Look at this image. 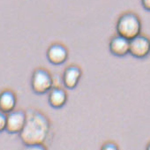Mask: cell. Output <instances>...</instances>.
Returning <instances> with one entry per match:
<instances>
[{
	"mask_svg": "<svg viewBox=\"0 0 150 150\" xmlns=\"http://www.w3.org/2000/svg\"><path fill=\"white\" fill-rule=\"evenodd\" d=\"M50 130L48 117L39 110L31 109L27 111L26 124L20 132V139L24 146L44 143Z\"/></svg>",
	"mask_w": 150,
	"mask_h": 150,
	"instance_id": "obj_1",
	"label": "cell"
},
{
	"mask_svg": "<svg viewBox=\"0 0 150 150\" xmlns=\"http://www.w3.org/2000/svg\"><path fill=\"white\" fill-rule=\"evenodd\" d=\"M116 29L117 35L131 40L132 38L140 34V19L134 13H125L118 18L116 25Z\"/></svg>",
	"mask_w": 150,
	"mask_h": 150,
	"instance_id": "obj_2",
	"label": "cell"
},
{
	"mask_svg": "<svg viewBox=\"0 0 150 150\" xmlns=\"http://www.w3.org/2000/svg\"><path fill=\"white\" fill-rule=\"evenodd\" d=\"M31 88L36 95H45L53 88V78L51 73L45 68H36L31 77Z\"/></svg>",
	"mask_w": 150,
	"mask_h": 150,
	"instance_id": "obj_3",
	"label": "cell"
},
{
	"mask_svg": "<svg viewBox=\"0 0 150 150\" xmlns=\"http://www.w3.org/2000/svg\"><path fill=\"white\" fill-rule=\"evenodd\" d=\"M27 120V112L21 110H13L6 114V131L10 134H20Z\"/></svg>",
	"mask_w": 150,
	"mask_h": 150,
	"instance_id": "obj_4",
	"label": "cell"
},
{
	"mask_svg": "<svg viewBox=\"0 0 150 150\" xmlns=\"http://www.w3.org/2000/svg\"><path fill=\"white\" fill-rule=\"evenodd\" d=\"M129 53L136 58L146 57L150 53V39L140 34L132 38Z\"/></svg>",
	"mask_w": 150,
	"mask_h": 150,
	"instance_id": "obj_5",
	"label": "cell"
},
{
	"mask_svg": "<svg viewBox=\"0 0 150 150\" xmlns=\"http://www.w3.org/2000/svg\"><path fill=\"white\" fill-rule=\"evenodd\" d=\"M48 61L54 65H61L64 64L69 57L68 49L60 42L52 43L46 52Z\"/></svg>",
	"mask_w": 150,
	"mask_h": 150,
	"instance_id": "obj_6",
	"label": "cell"
},
{
	"mask_svg": "<svg viewBox=\"0 0 150 150\" xmlns=\"http://www.w3.org/2000/svg\"><path fill=\"white\" fill-rule=\"evenodd\" d=\"M82 77V70L77 64H70L67 66L63 73V83L68 89H74L76 88Z\"/></svg>",
	"mask_w": 150,
	"mask_h": 150,
	"instance_id": "obj_7",
	"label": "cell"
},
{
	"mask_svg": "<svg viewBox=\"0 0 150 150\" xmlns=\"http://www.w3.org/2000/svg\"><path fill=\"white\" fill-rule=\"evenodd\" d=\"M109 50L115 57H122L129 53L130 40L119 35L113 36L109 43Z\"/></svg>",
	"mask_w": 150,
	"mask_h": 150,
	"instance_id": "obj_8",
	"label": "cell"
},
{
	"mask_svg": "<svg viewBox=\"0 0 150 150\" xmlns=\"http://www.w3.org/2000/svg\"><path fill=\"white\" fill-rule=\"evenodd\" d=\"M68 100L66 91L59 87H53L48 93V103L54 109L63 108Z\"/></svg>",
	"mask_w": 150,
	"mask_h": 150,
	"instance_id": "obj_9",
	"label": "cell"
},
{
	"mask_svg": "<svg viewBox=\"0 0 150 150\" xmlns=\"http://www.w3.org/2000/svg\"><path fill=\"white\" fill-rule=\"evenodd\" d=\"M16 104L17 96L13 91L6 89L0 93V110L7 114L15 110Z\"/></svg>",
	"mask_w": 150,
	"mask_h": 150,
	"instance_id": "obj_10",
	"label": "cell"
},
{
	"mask_svg": "<svg viewBox=\"0 0 150 150\" xmlns=\"http://www.w3.org/2000/svg\"><path fill=\"white\" fill-rule=\"evenodd\" d=\"M6 113L0 110V133L6 131Z\"/></svg>",
	"mask_w": 150,
	"mask_h": 150,
	"instance_id": "obj_11",
	"label": "cell"
},
{
	"mask_svg": "<svg viewBox=\"0 0 150 150\" xmlns=\"http://www.w3.org/2000/svg\"><path fill=\"white\" fill-rule=\"evenodd\" d=\"M24 146L27 149H33V150H44L47 148V146L44 145V143H35V144L27 145Z\"/></svg>",
	"mask_w": 150,
	"mask_h": 150,
	"instance_id": "obj_12",
	"label": "cell"
},
{
	"mask_svg": "<svg viewBox=\"0 0 150 150\" xmlns=\"http://www.w3.org/2000/svg\"><path fill=\"white\" fill-rule=\"evenodd\" d=\"M102 149H106V150H117L118 149L117 145H116L114 142H106L102 146Z\"/></svg>",
	"mask_w": 150,
	"mask_h": 150,
	"instance_id": "obj_13",
	"label": "cell"
},
{
	"mask_svg": "<svg viewBox=\"0 0 150 150\" xmlns=\"http://www.w3.org/2000/svg\"><path fill=\"white\" fill-rule=\"evenodd\" d=\"M141 5L145 10L150 12V0H141Z\"/></svg>",
	"mask_w": 150,
	"mask_h": 150,
	"instance_id": "obj_14",
	"label": "cell"
},
{
	"mask_svg": "<svg viewBox=\"0 0 150 150\" xmlns=\"http://www.w3.org/2000/svg\"><path fill=\"white\" fill-rule=\"evenodd\" d=\"M146 149H149V150H150V142H149L148 145L146 146Z\"/></svg>",
	"mask_w": 150,
	"mask_h": 150,
	"instance_id": "obj_15",
	"label": "cell"
}]
</instances>
